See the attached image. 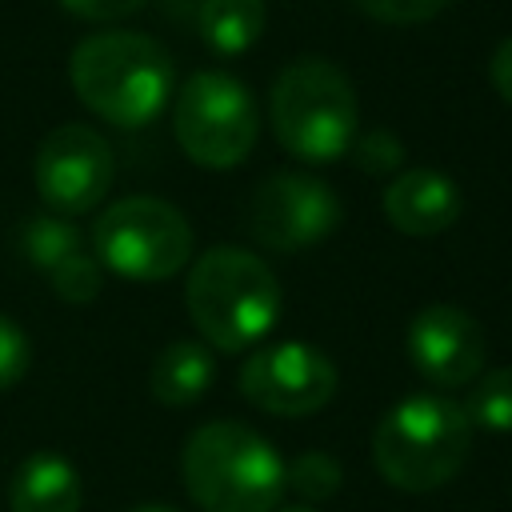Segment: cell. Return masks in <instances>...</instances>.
<instances>
[{
	"label": "cell",
	"mask_w": 512,
	"mask_h": 512,
	"mask_svg": "<svg viewBox=\"0 0 512 512\" xmlns=\"http://www.w3.org/2000/svg\"><path fill=\"white\" fill-rule=\"evenodd\" d=\"M272 132L280 148L308 164H328L344 156L360 132L356 92L332 60H292L268 96Z\"/></svg>",
	"instance_id": "5b68a950"
},
{
	"label": "cell",
	"mask_w": 512,
	"mask_h": 512,
	"mask_svg": "<svg viewBox=\"0 0 512 512\" xmlns=\"http://www.w3.org/2000/svg\"><path fill=\"white\" fill-rule=\"evenodd\" d=\"M128 512H176V508H164V504H136V508H128Z\"/></svg>",
	"instance_id": "d4e9b609"
},
{
	"label": "cell",
	"mask_w": 512,
	"mask_h": 512,
	"mask_svg": "<svg viewBox=\"0 0 512 512\" xmlns=\"http://www.w3.org/2000/svg\"><path fill=\"white\" fill-rule=\"evenodd\" d=\"M112 148L88 124H60L36 148V192L56 216H80L96 208L112 188Z\"/></svg>",
	"instance_id": "30bf717a"
},
{
	"label": "cell",
	"mask_w": 512,
	"mask_h": 512,
	"mask_svg": "<svg viewBox=\"0 0 512 512\" xmlns=\"http://www.w3.org/2000/svg\"><path fill=\"white\" fill-rule=\"evenodd\" d=\"M464 416L480 432H492V436L512 432V364L492 368L476 380V388L464 400Z\"/></svg>",
	"instance_id": "2e32d148"
},
{
	"label": "cell",
	"mask_w": 512,
	"mask_h": 512,
	"mask_svg": "<svg viewBox=\"0 0 512 512\" xmlns=\"http://www.w3.org/2000/svg\"><path fill=\"white\" fill-rule=\"evenodd\" d=\"M48 280H52V288H56L60 300H68V304H92L100 296V288H104V268H100V260H92L84 252H72V256H64L48 272Z\"/></svg>",
	"instance_id": "ac0fdd59"
},
{
	"label": "cell",
	"mask_w": 512,
	"mask_h": 512,
	"mask_svg": "<svg viewBox=\"0 0 512 512\" xmlns=\"http://www.w3.org/2000/svg\"><path fill=\"white\" fill-rule=\"evenodd\" d=\"M460 212H464V196L456 180L440 168H400L384 188L388 224L412 240H428L452 228Z\"/></svg>",
	"instance_id": "7c38bea8"
},
{
	"label": "cell",
	"mask_w": 512,
	"mask_h": 512,
	"mask_svg": "<svg viewBox=\"0 0 512 512\" xmlns=\"http://www.w3.org/2000/svg\"><path fill=\"white\" fill-rule=\"evenodd\" d=\"M448 4L452 0H356V8H364L380 24H420L440 16Z\"/></svg>",
	"instance_id": "7402d4cb"
},
{
	"label": "cell",
	"mask_w": 512,
	"mask_h": 512,
	"mask_svg": "<svg viewBox=\"0 0 512 512\" xmlns=\"http://www.w3.org/2000/svg\"><path fill=\"white\" fill-rule=\"evenodd\" d=\"M92 248L100 268L120 280L156 284L192 260V224L160 196H124L92 224Z\"/></svg>",
	"instance_id": "8992f818"
},
{
	"label": "cell",
	"mask_w": 512,
	"mask_h": 512,
	"mask_svg": "<svg viewBox=\"0 0 512 512\" xmlns=\"http://www.w3.org/2000/svg\"><path fill=\"white\" fill-rule=\"evenodd\" d=\"M24 252L40 264V268H56L64 256H72L76 252V232L64 224V220H52V216H40V220H32L28 224V232H24Z\"/></svg>",
	"instance_id": "d6986e66"
},
{
	"label": "cell",
	"mask_w": 512,
	"mask_h": 512,
	"mask_svg": "<svg viewBox=\"0 0 512 512\" xmlns=\"http://www.w3.org/2000/svg\"><path fill=\"white\" fill-rule=\"evenodd\" d=\"M172 132L192 164L224 172L248 160L260 136V112L232 72L204 68L180 80L172 96Z\"/></svg>",
	"instance_id": "52a82bcc"
},
{
	"label": "cell",
	"mask_w": 512,
	"mask_h": 512,
	"mask_svg": "<svg viewBox=\"0 0 512 512\" xmlns=\"http://www.w3.org/2000/svg\"><path fill=\"white\" fill-rule=\"evenodd\" d=\"M284 512H316V508H308V504H296V508H284Z\"/></svg>",
	"instance_id": "484cf974"
},
{
	"label": "cell",
	"mask_w": 512,
	"mask_h": 512,
	"mask_svg": "<svg viewBox=\"0 0 512 512\" xmlns=\"http://www.w3.org/2000/svg\"><path fill=\"white\" fill-rule=\"evenodd\" d=\"M84 480L60 452H32L8 480V512H80Z\"/></svg>",
	"instance_id": "4fadbf2b"
},
{
	"label": "cell",
	"mask_w": 512,
	"mask_h": 512,
	"mask_svg": "<svg viewBox=\"0 0 512 512\" xmlns=\"http://www.w3.org/2000/svg\"><path fill=\"white\" fill-rule=\"evenodd\" d=\"M472 448L464 404L440 392H412L372 432V464L400 492H432L448 484Z\"/></svg>",
	"instance_id": "277c9868"
},
{
	"label": "cell",
	"mask_w": 512,
	"mask_h": 512,
	"mask_svg": "<svg viewBox=\"0 0 512 512\" xmlns=\"http://www.w3.org/2000/svg\"><path fill=\"white\" fill-rule=\"evenodd\" d=\"M28 360H32V348H28L24 328H20L16 320L0 316V392L24 380Z\"/></svg>",
	"instance_id": "44dd1931"
},
{
	"label": "cell",
	"mask_w": 512,
	"mask_h": 512,
	"mask_svg": "<svg viewBox=\"0 0 512 512\" xmlns=\"http://www.w3.org/2000/svg\"><path fill=\"white\" fill-rule=\"evenodd\" d=\"M488 80H492L496 96L512 104V36L492 52V60H488Z\"/></svg>",
	"instance_id": "cb8c5ba5"
},
{
	"label": "cell",
	"mask_w": 512,
	"mask_h": 512,
	"mask_svg": "<svg viewBox=\"0 0 512 512\" xmlns=\"http://www.w3.org/2000/svg\"><path fill=\"white\" fill-rule=\"evenodd\" d=\"M268 24L264 0H204L200 8V36L220 56H244Z\"/></svg>",
	"instance_id": "9a60e30c"
},
{
	"label": "cell",
	"mask_w": 512,
	"mask_h": 512,
	"mask_svg": "<svg viewBox=\"0 0 512 512\" xmlns=\"http://www.w3.org/2000/svg\"><path fill=\"white\" fill-rule=\"evenodd\" d=\"M72 92L116 128L152 124L176 96V64L156 36L108 28L84 36L68 60Z\"/></svg>",
	"instance_id": "6da1fadb"
},
{
	"label": "cell",
	"mask_w": 512,
	"mask_h": 512,
	"mask_svg": "<svg viewBox=\"0 0 512 512\" xmlns=\"http://www.w3.org/2000/svg\"><path fill=\"white\" fill-rule=\"evenodd\" d=\"M64 12H72L76 20H88V24H104V20H120V16H132L144 0H56Z\"/></svg>",
	"instance_id": "603a6c76"
},
{
	"label": "cell",
	"mask_w": 512,
	"mask_h": 512,
	"mask_svg": "<svg viewBox=\"0 0 512 512\" xmlns=\"http://www.w3.org/2000/svg\"><path fill=\"white\" fill-rule=\"evenodd\" d=\"M408 360L436 388H460L484 372L488 340L472 312L456 304H428L408 324Z\"/></svg>",
	"instance_id": "8fae6325"
},
{
	"label": "cell",
	"mask_w": 512,
	"mask_h": 512,
	"mask_svg": "<svg viewBox=\"0 0 512 512\" xmlns=\"http://www.w3.org/2000/svg\"><path fill=\"white\" fill-rule=\"evenodd\" d=\"M348 152H352L356 164L368 168L372 176H396L400 164H404V144H400L388 128H368L364 136L356 132V140H352Z\"/></svg>",
	"instance_id": "ffe728a7"
},
{
	"label": "cell",
	"mask_w": 512,
	"mask_h": 512,
	"mask_svg": "<svg viewBox=\"0 0 512 512\" xmlns=\"http://www.w3.org/2000/svg\"><path fill=\"white\" fill-rule=\"evenodd\" d=\"M184 304L216 352H240L260 344L280 320V284L272 268L236 244L208 248L184 284Z\"/></svg>",
	"instance_id": "3957f363"
},
{
	"label": "cell",
	"mask_w": 512,
	"mask_h": 512,
	"mask_svg": "<svg viewBox=\"0 0 512 512\" xmlns=\"http://www.w3.org/2000/svg\"><path fill=\"white\" fill-rule=\"evenodd\" d=\"M336 364L300 340H280L252 352L240 368V392L248 404L272 416H312L336 396Z\"/></svg>",
	"instance_id": "9c48e42d"
},
{
	"label": "cell",
	"mask_w": 512,
	"mask_h": 512,
	"mask_svg": "<svg viewBox=\"0 0 512 512\" xmlns=\"http://www.w3.org/2000/svg\"><path fill=\"white\" fill-rule=\"evenodd\" d=\"M212 380H216V360H212L208 344H200V340L164 344L148 372V388H152L156 404H164V408L196 404L212 388Z\"/></svg>",
	"instance_id": "5bb4252c"
},
{
	"label": "cell",
	"mask_w": 512,
	"mask_h": 512,
	"mask_svg": "<svg viewBox=\"0 0 512 512\" xmlns=\"http://www.w3.org/2000/svg\"><path fill=\"white\" fill-rule=\"evenodd\" d=\"M340 216V196L320 176L276 172L252 188L244 228L272 252H304L328 240Z\"/></svg>",
	"instance_id": "ba28073f"
},
{
	"label": "cell",
	"mask_w": 512,
	"mask_h": 512,
	"mask_svg": "<svg viewBox=\"0 0 512 512\" xmlns=\"http://www.w3.org/2000/svg\"><path fill=\"white\" fill-rule=\"evenodd\" d=\"M180 472L200 512H272L284 496V456L240 420L200 424L184 440Z\"/></svg>",
	"instance_id": "7a4b0ae2"
},
{
	"label": "cell",
	"mask_w": 512,
	"mask_h": 512,
	"mask_svg": "<svg viewBox=\"0 0 512 512\" xmlns=\"http://www.w3.org/2000/svg\"><path fill=\"white\" fill-rule=\"evenodd\" d=\"M340 480H344L340 460L320 452V448H308L296 460H284V488H292L308 508L320 504V500H332Z\"/></svg>",
	"instance_id": "e0dca14e"
}]
</instances>
